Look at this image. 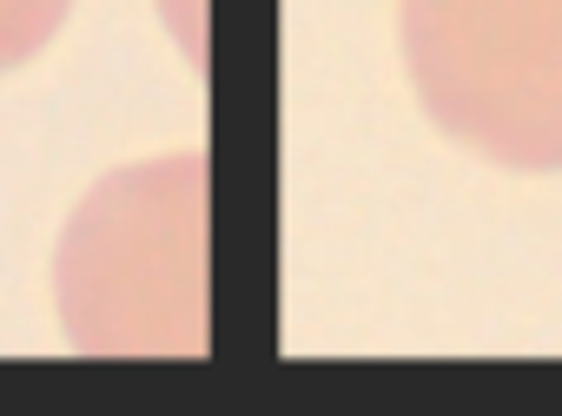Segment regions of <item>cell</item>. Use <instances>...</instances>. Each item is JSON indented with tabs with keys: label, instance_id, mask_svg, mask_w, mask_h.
<instances>
[{
	"label": "cell",
	"instance_id": "cell-1",
	"mask_svg": "<svg viewBox=\"0 0 562 416\" xmlns=\"http://www.w3.org/2000/svg\"><path fill=\"white\" fill-rule=\"evenodd\" d=\"M212 159L106 172L60 232L54 304L87 357H199L212 324Z\"/></svg>",
	"mask_w": 562,
	"mask_h": 416
},
{
	"label": "cell",
	"instance_id": "cell-2",
	"mask_svg": "<svg viewBox=\"0 0 562 416\" xmlns=\"http://www.w3.org/2000/svg\"><path fill=\"white\" fill-rule=\"evenodd\" d=\"M397 41L437 133L503 172H562V0H397Z\"/></svg>",
	"mask_w": 562,
	"mask_h": 416
},
{
	"label": "cell",
	"instance_id": "cell-3",
	"mask_svg": "<svg viewBox=\"0 0 562 416\" xmlns=\"http://www.w3.org/2000/svg\"><path fill=\"white\" fill-rule=\"evenodd\" d=\"M74 0H0V74H14L21 60H34L60 21H67Z\"/></svg>",
	"mask_w": 562,
	"mask_h": 416
},
{
	"label": "cell",
	"instance_id": "cell-4",
	"mask_svg": "<svg viewBox=\"0 0 562 416\" xmlns=\"http://www.w3.org/2000/svg\"><path fill=\"white\" fill-rule=\"evenodd\" d=\"M159 14H166L179 54H186L192 67H205V0H159Z\"/></svg>",
	"mask_w": 562,
	"mask_h": 416
}]
</instances>
